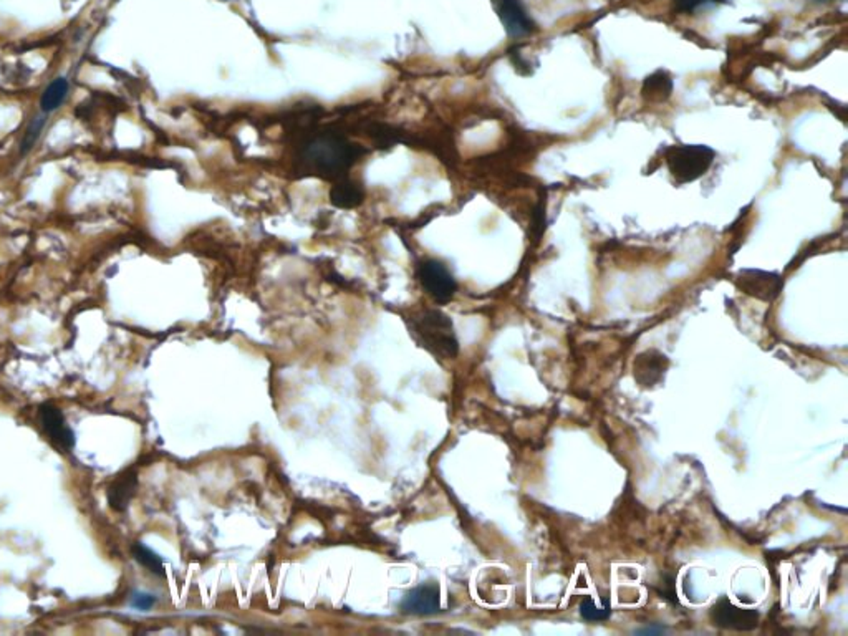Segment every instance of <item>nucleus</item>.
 <instances>
[{
	"instance_id": "4",
	"label": "nucleus",
	"mask_w": 848,
	"mask_h": 636,
	"mask_svg": "<svg viewBox=\"0 0 848 636\" xmlns=\"http://www.w3.org/2000/svg\"><path fill=\"white\" fill-rule=\"evenodd\" d=\"M416 277L420 280L423 291L436 301L445 305L454 297L458 291V284L449 272V268L436 259H426L420 266Z\"/></svg>"
},
{
	"instance_id": "5",
	"label": "nucleus",
	"mask_w": 848,
	"mask_h": 636,
	"mask_svg": "<svg viewBox=\"0 0 848 636\" xmlns=\"http://www.w3.org/2000/svg\"><path fill=\"white\" fill-rule=\"evenodd\" d=\"M492 7L509 37L522 38L536 32V23L525 11L521 0H491Z\"/></svg>"
},
{
	"instance_id": "9",
	"label": "nucleus",
	"mask_w": 848,
	"mask_h": 636,
	"mask_svg": "<svg viewBox=\"0 0 848 636\" xmlns=\"http://www.w3.org/2000/svg\"><path fill=\"white\" fill-rule=\"evenodd\" d=\"M668 365H670L668 358L655 350L640 353L633 361V377L636 383L643 388L657 386L659 381L663 380Z\"/></svg>"
},
{
	"instance_id": "15",
	"label": "nucleus",
	"mask_w": 848,
	"mask_h": 636,
	"mask_svg": "<svg viewBox=\"0 0 848 636\" xmlns=\"http://www.w3.org/2000/svg\"><path fill=\"white\" fill-rule=\"evenodd\" d=\"M131 550H133L134 558H136L145 569L153 572L155 575H159V577L165 575L163 560H161V557H159L157 554H155L151 548L146 547L141 542H136Z\"/></svg>"
},
{
	"instance_id": "21",
	"label": "nucleus",
	"mask_w": 848,
	"mask_h": 636,
	"mask_svg": "<svg viewBox=\"0 0 848 636\" xmlns=\"http://www.w3.org/2000/svg\"><path fill=\"white\" fill-rule=\"evenodd\" d=\"M814 2H817V4H826L828 0H814Z\"/></svg>"
},
{
	"instance_id": "18",
	"label": "nucleus",
	"mask_w": 848,
	"mask_h": 636,
	"mask_svg": "<svg viewBox=\"0 0 848 636\" xmlns=\"http://www.w3.org/2000/svg\"><path fill=\"white\" fill-rule=\"evenodd\" d=\"M725 0H673V11L680 13H694L703 7L723 4Z\"/></svg>"
},
{
	"instance_id": "17",
	"label": "nucleus",
	"mask_w": 848,
	"mask_h": 636,
	"mask_svg": "<svg viewBox=\"0 0 848 636\" xmlns=\"http://www.w3.org/2000/svg\"><path fill=\"white\" fill-rule=\"evenodd\" d=\"M45 116H35L34 120L29 124L27 131L23 134L22 143H21V153L27 155L34 148L37 140L40 138V133L44 130Z\"/></svg>"
},
{
	"instance_id": "10",
	"label": "nucleus",
	"mask_w": 848,
	"mask_h": 636,
	"mask_svg": "<svg viewBox=\"0 0 848 636\" xmlns=\"http://www.w3.org/2000/svg\"><path fill=\"white\" fill-rule=\"evenodd\" d=\"M439 606H441V597H439L437 585L423 583L406 593L402 602V612L406 615L428 616V615L437 614Z\"/></svg>"
},
{
	"instance_id": "12",
	"label": "nucleus",
	"mask_w": 848,
	"mask_h": 636,
	"mask_svg": "<svg viewBox=\"0 0 848 636\" xmlns=\"http://www.w3.org/2000/svg\"><path fill=\"white\" fill-rule=\"evenodd\" d=\"M365 199L361 186L350 179H338L330 190V202L338 209H355Z\"/></svg>"
},
{
	"instance_id": "13",
	"label": "nucleus",
	"mask_w": 848,
	"mask_h": 636,
	"mask_svg": "<svg viewBox=\"0 0 848 636\" xmlns=\"http://www.w3.org/2000/svg\"><path fill=\"white\" fill-rule=\"evenodd\" d=\"M671 93H673V79L665 70L651 73L645 79L641 87V97L647 103H665L670 100Z\"/></svg>"
},
{
	"instance_id": "1",
	"label": "nucleus",
	"mask_w": 848,
	"mask_h": 636,
	"mask_svg": "<svg viewBox=\"0 0 848 636\" xmlns=\"http://www.w3.org/2000/svg\"><path fill=\"white\" fill-rule=\"evenodd\" d=\"M361 149L350 143L340 134L325 133L315 136L312 141L303 146V163L315 174L326 178H345L346 173L361 157Z\"/></svg>"
},
{
	"instance_id": "2",
	"label": "nucleus",
	"mask_w": 848,
	"mask_h": 636,
	"mask_svg": "<svg viewBox=\"0 0 848 636\" xmlns=\"http://www.w3.org/2000/svg\"><path fill=\"white\" fill-rule=\"evenodd\" d=\"M408 328L416 343L441 360H451L459 352L454 326L446 313L428 309L408 317Z\"/></svg>"
},
{
	"instance_id": "20",
	"label": "nucleus",
	"mask_w": 848,
	"mask_h": 636,
	"mask_svg": "<svg viewBox=\"0 0 848 636\" xmlns=\"http://www.w3.org/2000/svg\"><path fill=\"white\" fill-rule=\"evenodd\" d=\"M509 56H511V62H513V67H515V70H517L521 75H530L529 64L525 62L524 58L521 56V54H519L517 50H513V52L509 54Z\"/></svg>"
},
{
	"instance_id": "16",
	"label": "nucleus",
	"mask_w": 848,
	"mask_h": 636,
	"mask_svg": "<svg viewBox=\"0 0 848 636\" xmlns=\"http://www.w3.org/2000/svg\"><path fill=\"white\" fill-rule=\"evenodd\" d=\"M581 614L589 622H605L606 618H610L612 608H610V603H608L606 597H603L602 608H598L592 598H585L581 603Z\"/></svg>"
},
{
	"instance_id": "7",
	"label": "nucleus",
	"mask_w": 848,
	"mask_h": 636,
	"mask_svg": "<svg viewBox=\"0 0 848 636\" xmlns=\"http://www.w3.org/2000/svg\"><path fill=\"white\" fill-rule=\"evenodd\" d=\"M737 287L762 301H776L782 291V279L774 272L742 270L736 279Z\"/></svg>"
},
{
	"instance_id": "8",
	"label": "nucleus",
	"mask_w": 848,
	"mask_h": 636,
	"mask_svg": "<svg viewBox=\"0 0 848 636\" xmlns=\"http://www.w3.org/2000/svg\"><path fill=\"white\" fill-rule=\"evenodd\" d=\"M40 421H42L45 435L50 437V441L56 447H60L62 451H70L75 446V435L65 421L64 413L56 408L55 404L45 403L40 408Z\"/></svg>"
},
{
	"instance_id": "19",
	"label": "nucleus",
	"mask_w": 848,
	"mask_h": 636,
	"mask_svg": "<svg viewBox=\"0 0 848 636\" xmlns=\"http://www.w3.org/2000/svg\"><path fill=\"white\" fill-rule=\"evenodd\" d=\"M155 603H157V598L149 593H136L131 598V605L136 610H141V612L151 610L155 606Z\"/></svg>"
},
{
	"instance_id": "3",
	"label": "nucleus",
	"mask_w": 848,
	"mask_h": 636,
	"mask_svg": "<svg viewBox=\"0 0 848 636\" xmlns=\"http://www.w3.org/2000/svg\"><path fill=\"white\" fill-rule=\"evenodd\" d=\"M715 149L704 145L673 146L666 153V166L676 182L686 184L703 178L715 163Z\"/></svg>"
},
{
	"instance_id": "6",
	"label": "nucleus",
	"mask_w": 848,
	"mask_h": 636,
	"mask_svg": "<svg viewBox=\"0 0 848 636\" xmlns=\"http://www.w3.org/2000/svg\"><path fill=\"white\" fill-rule=\"evenodd\" d=\"M711 622L725 630L749 632L759 623V614L750 608H739L727 598H721L711 610Z\"/></svg>"
},
{
	"instance_id": "11",
	"label": "nucleus",
	"mask_w": 848,
	"mask_h": 636,
	"mask_svg": "<svg viewBox=\"0 0 848 636\" xmlns=\"http://www.w3.org/2000/svg\"><path fill=\"white\" fill-rule=\"evenodd\" d=\"M136 488H138V476L133 469L126 471L113 480L112 486L108 488V503L113 511L116 513L126 511L136 494Z\"/></svg>"
},
{
	"instance_id": "14",
	"label": "nucleus",
	"mask_w": 848,
	"mask_h": 636,
	"mask_svg": "<svg viewBox=\"0 0 848 636\" xmlns=\"http://www.w3.org/2000/svg\"><path fill=\"white\" fill-rule=\"evenodd\" d=\"M70 89V83L67 79H56L45 89L44 95L40 98V108L44 113H52L62 106L65 101Z\"/></svg>"
}]
</instances>
